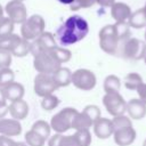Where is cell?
Segmentation results:
<instances>
[{
	"mask_svg": "<svg viewBox=\"0 0 146 146\" xmlns=\"http://www.w3.org/2000/svg\"><path fill=\"white\" fill-rule=\"evenodd\" d=\"M89 32L88 22L79 16H70L55 32V40L60 47H67L74 44L87 36Z\"/></svg>",
	"mask_w": 146,
	"mask_h": 146,
	"instance_id": "obj_1",
	"label": "cell"
},
{
	"mask_svg": "<svg viewBox=\"0 0 146 146\" xmlns=\"http://www.w3.org/2000/svg\"><path fill=\"white\" fill-rule=\"evenodd\" d=\"M98 36H99V47L104 52L108 55L116 54L121 40L119 38V34L114 24H108L103 26L99 31Z\"/></svg>",
	"mask_w": 146,
	"mask_h": 146,
	"instance_id": "obj_2",
	"label": "cell"
},
{
	"mask_svg": "<svg viewBox=\"0 0 146 146\" xmlns=\"http://www.w3.org/2000/svg\"><path fill=\"white\" fill-rule=\"evenodd\" d=\"M46 23L40 15H32L22 24L21 34L22 38L27 41H33L44 32Z\"/></svg>",
	"mask_w": 146,
	"mask_h": 146,
	"instance_id": "obj_3",
	"label": "cell"
},
{
	"mask_svg": "<svg viewBox=\"0 0 146 146\" xmlns=\"http://www.w3.org/2000/svg\"><path fill=\"white\" fill-rule=\"evenodd\" d=\"M78 113V110L73 107H65L57 112L55 115H52L50 120V127L56 133H64L72 127L73 119L75 114Z\"/></svg>",
	"mask_w": 146,
	"mask_h": 146,
	"instance_id": "obj_4",
	"label": "cell"
},
{
	"mask_svg": "<svg viewBox=\"0 0 146 146\" xmlns=\"http://www.w3.org/2000/svg\"><path fill=\"white\" fill-rule=\"evenodd\" d=\"M60 66L50 50H44L33 56V67L38 73L52 74Z\"/></svg>",
	"mask_w": 146,
	"mask_h": 146,
	"instance_id": "obj_5",
	"label": "cell"
},
{
	"mask_svg": "<svg viewBox=\"0 0 146 146\" xmlns=\"http://www.w3.org/2000/svg\"><path fill=\"white\" fill-rule=\"evenodd\" d=\"M71 83L82 91H90L96 87L97 78L95 73L88 68H78L72 72Z\"/></svg>",
	"mask_w": 146,
	"mask_h": 146,
	"instance_id": "obj_6",
	"label": "cell"
},
{
	"mask_svg": "<svg viewBox=\"0 0 146 146\" xmlns=\"http://www.w3.org/2000/svg\"><path fill=\"white\" fill-rule=\"evenodd\" d=\"M103 105L108 114L113 117L123 115L127 112V102L120 95V92H105L103 97Z\"/></svg>",
	"mask_w": 146,
	"mask_h": 146,
	"instance_id": "obj_7",
	"label": "cell"
},
{
	"mask_svg": "<svg viewBox=\"0 0 146 146\" xmlns=\"http://www.w3.org/2000/svg\"><path fill=\"white\" fill-rule=\"evenodd\" d=\"M146 54V43L137 38H129L122 43V56L127 59H144Z\"/></svg>",
	"mask_w": 146,
	"mask_h": 146,
	"instance_id": "obj_8",
	"label": "cell"
},
{
	"mask_svg": "<svg viewBox=\"0 0 146 146\" xmlns=\"http://www.w3.org/2000/svg\"><path fill=\"white\" fill-rule=\"evenodd\" d=\"M58 87L52 80L51 74H43L38 73L33 81V90L36 96L43 98L48 95L54 94L55 90H57Z\"/></svg>",
	"mask_w": 146,
	"mask_h": 146,
	"instance_id": "obj_9",
	"label": "cell"
},
{
	"mask_svg": "<svg viewBox=\"0 0 146 146\" xmlns=\"http://www.w3.org/2000/svg\"><path fill=\"white\" fill-rule=\"evenodd\" d=\"M57 46V42L55 40V36L50 32H43L39 38L30 42V52L35 56L36 54L44 51V50H50Z\"/></svg>",
	"mask_w": 146,
	"mask_h": 146,
	"instance_id": "obj_10",
	"label": "cell"
},
{
	"mask_svg": "<svg viewBox=\"0 0 146 146\" xmlns=\"http://www.w3.org/2000/svg\"><path fill=\"white\" fill-rule=\"evenodd\" d=\"M6 14L14 24H23L27 18V11L22 1L11 0L6 5Z\"/></svg>",
	"mask_w": 146,
	"mask_h": 146,
	"instance_id": "obj_11",
	"label": "cell"
},
{
	"mask_svg": "<svg viewBox=\"0 0 146 146\" xmlns=\"http://www.w3.org/2000/svg\"><path fill=\"white\" fill-rule=\"evenodd\" d=\"M113 138L117 146H129L136 139V130L132 125L116 129L113 132Z\"/></svg>",
	"mask_w": 146,
	"mask_h": 146,
	"instance_id": "obj_12",
	"label": "cell"
},
{
	"mask_svg": "<svg viewBox=\"0 0 146 146\" xmlns=\"http://www.w3.org/2000/svg\"><path fill=\"white\" fill-rule=\"evenodd\" d=\"M92 128H94V133L99 139H107L111 136H113V132H114L112 120L102 117V116L94 122Z\"/></svg>",
	"mask_w": 146,
	"mask_h": 146,
	"instance_id": "obj_13",
	"label": "cell"
},
{
	"mask_svg": "<svg viewBox=\"0 0 146 146\" xmlns=\"http://www.w3.org/2000/svg\"><path fill=\"white\" fill-rule=\"evenodd\" d=\"M22 133V124L15 119H0V136L16 137Z\"/></svg>",
	"mask_w": 146,
	"mask_h": 146,
	"instance_id": "obj_14",
	"label": "cell"
},
{
	"mask_svg": "<svg viewBox=\"0 0 146 146\" xmlns=\"http://www.w3.org/2000/svg\"><path fill=\"white\" fill-rule=\"evenodd\" d=\"M128 116L132 120H140L146 115V103L139 98H132L127 103Z\"/></svg>",
	"mask_w": 146,
	"mask_h": 146,
	"instance_id": "obj_15",
	"label": "cell"
},
{
	"mask_svg": "<svg viewBox=\"0 0 146 146\" xmlns=\"http://www.w3.org/2000/svg\"><path fill=\"white\" fill-rule=\"evenodd\" d=\"M111 15L116 23L128 22L131 15V9L124 2H114L111 7Z\"/></svg>",
	"mask_w": 146,
	"mask_h": 146,
	"instance_id": "obj_16",
	"label": "cell"
},
{
	"mask_svg": "<svg viewBox=\"0 0 146 146\" xmlns=\"http://www.w3.org/2000/svg\"><path fill=\"white\" fill-rule=\"evenodd\" d=\"M29 104L24 99H18L15 102H11L9 104V114L15 120H24L29 115Z\"/></svg>",
	"mask_w": 146,
	"mask_h": 146,
	"instance_id": "obj_17",
	"label": "cell"
},
{
	"mask_svg": "<svg viewBox=\"0 0 146 146\" xmlns=\"http://www.w3.org/2000/svg\"><path fill=\"white\" fill-rule=\"evenodd\" d=\"M3 92H5V97L7 100H9L10 103L11 102H15V100H18V99H23V96L25 94V89H24V86L19 82H11L9 83L8 86L3 87Z\"/></svg>",
	"mask_w": 146,
	"mask_h": 146,
	"instance_id": "obj_18",
	"label": "cell"
},
{
	"mask_svg": "<svg viewBox=\"0 0 146 146\" xmlns=\"http://www.w3.org/2000/svg\"><path fill=\"white\" fill-rule=\"evenodd\" d=\"M51 76H52V80L56 83V86L58 88H63V87H67L68 84H71L72 72L68 67L60 66L51 74Z\"/></svg>",
	"mask_w": 146,
	"mask_h": 146,
	"instance_id": "obj_19",
	"label": "cell"
},
{
	"mask_svg": "<svg viewBox=\"0 0 146 146\" xmlns=\"http://www.w3.org/2000/svg\"><path fill=\"white\" fill-rule=\"evenodd\" d=\"M94 122L83 113V112H78L73 119L72 127L71 129H74L75 131L80 130H89L92 127Z\"/></svg>",
	"mask_w": 146,
	"mask_h": 146,
	"instance_id": "obj_20",
	"label": "cell"
},
{
	"mask_svg": "<svg viewBox=\"0 0 146 146\" xmlns=\"http://www.w3.org/2000/svg\"><path fill=\"white\" fill-rule=\"evenodd\" d=\"M128 24L130 27H133V29L145 27L146 26V11L144 10V8L137 9L136 11L131 13Z\"/></svg>",
	"mask_w": 146,
	"mask_h": 146,
	"instance_id": "obj_21",
	"label": "cell"
},
{
	"mask_svg": "<svg viewBox=\"0 0 146 146\" xmlns=\"http://www.w3.org/2000/svg\"><path fill=\"white\" fill-rule=\"evenodd\" d=\"M22 36L17 35V34H10L3 38H0V49L1 50H6L9 51L11 54V51L15 49V47L18 44V42L21 41Z\"/></svg>",
	"mask_w": 146,
	"mask_h": 146,
	"instance_id": "obj_22",
	"label": "cell"
},
{
	"mask_svg": "<svg viewBox=\"0 0 146 146\" xmlns=\"http://www.w3.org/2000/svg\"><path fill=\"white\" fill-rule=\"evenodd\" d=\"M104 91L105 92H119L121 88V80L114 74H110L104 80Z\"/></svg>",
	"mask_w": 146,
	"mask_h": 146,
	"instance_id": "obj_23",
	"label": "cell"
},
{
	"mask_svg": "<svg viewBox=\"0 0 146 146\" xmlns=\"http://www.w3.org/2000/svg\"><path fill=\"white\" fill-rule=\"evenodd\" d=\"M31 129L33 131H35L38 135H40L41 137H43L46 140L50 137V131H51V127H50V123H48L47 121L44 120H38L35 121Z\"/></svg>",
	"mask_w": 146,
	"mask_h": 146,
	"instance_id": "obj_24",
	"label": "cell"
},
{
	"mask_svg": "<svg viewBox=\"0 0 146 146\" xmlns=\"http://www.w3.org/2000/svg\"><path fill=\"white\" fill-rule=\"evenodd\" d=\"M143 78L136 73V72H131V73H128L123 80V84L127 89L129 90H137V88L143 83Z\"/></svg>",
	"mask_w": 146,
	"mask_h": 146,
	"instance_id": "obj_25",
	"label": "cell"
},
{
	"mask_svg": "<svg viewBox=\"0 0 146 146\" xmlns=\"http://www.w3.org/2000/svg\"><path fill=\"white\" fill-rule=\"evenodd\" d=\"M50 52L52 54V56L56 58V60L62 65L64 63H67L71 57H72V54L68 49L64 48V47H60V46H56L55 48L50 49Z\"/></svg>",
	"mask_w": 146,
	"mask_h": 146,
	"instance_id": "obj_26",
	"label": "cell"
},
{
	"mask_svg": "<svg viewBox=\"0 0 146 146\" xmlns=\"http://www.w3.org/2000/svg\"><path fill=\"white\" fill-rule=\"evenodd\" d=\"M44 143H46V139L40 135H38L32 129H30L25 133V144L27 146H44Z\"/></svg>",
	"mask_w": 146,
	"mask_h": 146,
	"instance_id": "obj_27",
	"label": "cell"
},
{
	"mask_svg": "<svg viewBox=\"0 0 146 146\" xmlns=\"http://www.w3.org/2000/svg\"><path fill=\"white\" fill-rule=\"evenodd\" d=\"M58 105H59V98L57 96H55L54 94L43 97L42 100H41V107H42V110L48 111V112L55 110Z\"/></svg>",
	"mask_w": 146,
	"mask_h": 146,
	"instance_id": "obj_28",
	"label": "cell"
},
{
	"mask_svg": "<svg viewBox=\"0 0 146 146\" xmlns=\"http://www.w3.org/2000/svg\"><path fill=\"white\" fill-rule=\"evenodd\" d=\"M29 52H30V41L22 38L21 41L18 42V44L11 51V55L16 56V57H25Z\"/></svg>",
	"mask_w": 146,
	"mask_h": 146,
	"instance_id": "obj_29",
	"label": "cell"
},
{
	"mask_svg": "<svg viewBox=\"0 0 146 146\" xmlns=\"http://www.w3.org/2000/svg\"><path fill=\"white\" fill-rule=\"evenodd\" d=\"M14 80H15V73L10 67L0 68V87L1 88L14 82Z\"/></svg>",
	"mask_w": 146,
	"mask_h": 146,
	"instance_id": "obj_30",
	"label": "cell"
},
{
	"mask_svg": "<svg viewBox=\"0 0 146 146\" xmlns=\"http://www.w3.org/2000/svg\"><path fill=\"white\" fill-rule=\"evenodd\" d=\"M78 146H90L91 144V133L89 130H80L74 133Z\"/></svg>",
	"mask_w": 146,
	"mask_h": 146,
	"instance_id": "obj_31",
	"label": "cell"
},
{
	"mask_svg": "<svg viewBox=\"0 0 146 146\" xmlns=\"http://www.w3.org/2000/svg\"><path fill=\"white\" fill-rule=\"evenodd\" d=\"M13 31H14V23L8 17H3L0 21V38L13 34Z\"/></svg>",
	"mask_w": 146,
	"mask_h": 146,
	"instance_id": "obj_32",
	"label": "cell"
},
{
	"mask_svg": "<svg viewBox=\"0 0 146 146\" xmlns=\"http://www.w3.org/2000/svg\"><path fill=\"white\" fill-rule=\"evenodd\" d=\"M112 123H113V128L114 130L120 129V128H124V127H130L132 125L131 119L127 115H119V116H114L112 119Z\"/></svg>",
	"mask_w": 146,
	"mask_h": 146,
	"instance_id": "obj_33",
	"label": "cell"
},
{
	"mask_svg": "<svg viewBox=\"0 0 146 146\" xmlns=\"http://www.w3.org/2000/svg\"><path fill=\"white\" fill-rule=\"evenodd\" d=\"M82 112H83L92 122L97 121V120L100 117V108H99L97 105H92V104L87 105V106L82 110Z\"/></svg>",
	"mask_w": 146,
	"mask_h": 146,
	"instance_id": "obj_34",
	"label": "cell"
},
{
	"mask_svg": "<svg viewBox=\"0 0 146 146\" xmlns=\"http://www.w3.org/2000/svg\"><path fill=\"white\" fill-rule=\"evenodd\" d=\"M97 3V0H74V2L70 6L71 10H79L82 8H89Z\"/></svg>",
	"mask_w": 146,
	"mask_h": 146,
	"instance_id": "obj_35",
	"label": "cell"
},
{
	"mask_svg": "<svg viewBox=\"0 0 146 146\" xmlns=\"http://www.w3.org/2000/svg\"><path fill=\"white\" fill-rule=\"evenodd\" d=\"M11 57H13V55L9 51L0 49V68L9 67L11 64Z\"/></svg>",
	"mask_w": 146,
	"mask_h": 146,
	"instance_id": "obj_36",
	"label": "cell"
},
{
	"mask_svg": "<svg viewBox=\"0 0 146 146\" xmlns=\"http://www.w3.org/2000/svg\"><path fill=\"white\" fill-rule=\"evenodd\" d=\"M59 146H78L75 136L74 135H68V136L62 135L60 140H59Z\"/></svg>",
	"mask_w": 146,
	"mask_h": 146,
	"instance_id": "obj_37",
	"label": "cell"
},
{
	"mask_svg": "<svg viewBox=\"0 0 146 146\" xmlns=\"http://www.w3.org/2000/svg\"><path fill=\"white\" fill-rule=\"evenodd\" d=\"M19 141L13 140L10 137L0 136V146H18Z\"/></svg>",
	"mask_w": 146,
	"mask_h": 146,
	"instance_id": "obj_38",
	"label": "cell"
},
{
	"mask_svg": "<svg viewBox=\"0 0 146 146\" xmlns=\"http://www.w3.org/2000/svg\"><path fill=\"white\" fill-rule=\"evenodd\" d=\"M137 94H138V97L140 100H143L144 103H146V83L143 82L138 88H137Z\"/></svg>",
	"mask_w": 146,
	"mask_h": 146,
	"instance_id": "obj_39",
	"label": "cell"
},
{
	"mask_svg": "<svg viewBox=\"0 0 146 146\" xmlns=\"http://www.w3.org/2000/svg\"><path fill=\"white\" fill-rule=\"evenodd\" d=\"M63 133H55L54 136L49 137L48 140V146H59V140Z\"/></svg>",
	"mask_w": 146,
	"mask_h": 146,
	"instance_id": "obj_40",
	"label": "cell"
},
{
	"mask_svg": "<svg viewBox=\"0 0 146 146\" xmlns=\"http://www.w3.org/2000/svg\"><path fill=\"white\" fill-rule=\"evenodd\" d=\"M7 113H9V105L7 104V102L1 103L0 104V119H3Z\"/></svg>",
	"mask_w": 146,
	"mask_h": 146,
	"instance_id": "obj_41",
	"label": "cell"
},
{
	"mask_svg": "<svg viewBox=\"0 0 146 146\" xmlns=\"http://www.w3.org/2000/svg\"><path fill=\"white\" fill-rule=\"evenodd\" d=\"M115 2V0H97V3L103 7H112V5Z\"/></svg>",
	"mask_w": 146,
	"mask_h": 146,
	"instance_id": "obj_42",
	"label": "cell"
},
{
	"mask_svg": "<svg viewBox=\"0 0 146 146\" xmlns=\"http://www.w3.org/2000/svg\"><path fill=\"white\" fill-rule=\"evenodd\" d=\"M5 102H7V99H6V97H5L3 89L0 87V104H1V103H5Z\"/></svg>",
	"mask_w": 146,
	"mask_h": 146,
	"instance_id": "obj_43",
	"label": "cell"
},
{
	"mask_svg": "<svg viewBox=\"0 0 146 146\" xmlns=\"http://www.w3.org/2000/svg\"><path fill=\"white\" fill-rule=\"evenodd\" d=\"M58 2H60V3H63V5H72L73 2H74V0H57Z\"/></svg>",
	"mask_w": 146,
	"mask_h": 146,
	"instance_id": "obj_44",
	"label": "cell"
},
{
	"mask_svg": "<svg viewBox=\"0 0 146 146\" xmlns=\"http://www.w3.org/2000/svg\"><path fill=\"white\" fill-rule=\"evenodd\" d=\"M3 18V9H2V7H1V5H0V21Z\"/></svg>",
	"mask_w": 146,
	"mask_h": 146,
	"instance_id": "obj_45",
	"label": "cell"
},
{
	"mask_svg": "<svg viewBox=\"0 0 146 146\" xmlns=\"http://www.w3.org/2000/svg\"><path fill=\"white\" fill-rule=\"evenodd\" d=\"M18 146H27V145H26L25 143H22V141H19V145H18Z\"/></svg>",
	"mask_w": 146,
	"mask_h": 146,
	"instance_id": "obj_46",
	"label": "cell"
},
{
	"mask_svg": "<svg viewBox=\"0 0 146 146\" xmlns=\"http://www.w3.org/2000/svg\"><path fill=\"white\" fill-rule=\"evenodd\" d=\"M143 146H146V139L144 140V143H143Z\"/></svg>",
	"mask_w": 146,
	"mask_h": 146,
	"instance_id": "obj_47",
	"label": "cell"
},
{
	"mask_svg": "<svg viewBox=\"0 0 146 146\" xmlns=\"http://www.w3.org/2000/svg\"><path fill=\"white\" fill-rule=\"evenodd\" d=\"M144 62H145V64H146V54H145V57H144Z\"/></svg>",
	"mask_w": 146,
	"mask_h": 146,
	"instance_id": "obj_48",
	"label": "cell"
},
{
	"mask_svg": "<svg viewBox=\"0 0 146 146\" xmlns=\"http://www.w3.org/2000/svg\"><path fill=\"white\" fill-rule=\"evenodd\" d=\"M144 10L146 11V3H145V7H144Z\"/></svg>",
	"mask_w": 146,
	"mask_h": 146,
	"instance_id": "obj_49",
	"label": "cell"
},
{
	"mask_svg": "<svg viewBox=\"0 0 146 146\" xmlns=\"http://www.w3.org/2000/svg\"><path fill=\"white\" fill-rule=\"evenodd\" d=\"M145 41H146V31H145Z\"/></svg>",
	"mask_w": 146,
	"mask_h": 146,
	"instance_id": "obj_50",
	"label": "cell"
},
{
	"mask_svg": "<svg viewBox=\"0 0 146 146\" xmlns=\"http://www.w3.org/2000/svg\"><path fill=\"white\" fill-rule=\"evenodd\" d=\"M18 1H23V0H18Z\"/></svg>",
	"mask_w": 146,
	"mask_h": 146,
	"instance_id": "obj_51",
	"label": "cell"
}]
</instances>
